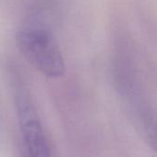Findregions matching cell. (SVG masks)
<instances>
[{"instance_id":"7a4b0ae2","label":"cell","mask_w":157,"mask_h":157,"mask_svg":"<svg viewBox=\"0 0 157 157\" xmlns=\"http://www.w3.org/2000/svg\"><path fill=\"white\" fill-rule=\"evenodd\" d=\"M15 105L23 144L29 155L30 156L52 155V147L29 97L22 90L17 91Z\"/></svg>"},{"instance_id":"6da1fadb","label":"cell","mask_w":157,"mask_h":157,"mask_svg":"<svg viewBox=\"0 0 157 157\" xmlns=\"http://www.w3.org/2000/svg\"><path fill=\"white\" fill-rule=\"evenodd\" d=\"M16 44L25 59L41 75L57 78L65 72V62L60 47L48 28L30 24L20 28Z\"/></svg>"}]
</instances>
